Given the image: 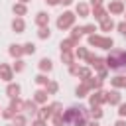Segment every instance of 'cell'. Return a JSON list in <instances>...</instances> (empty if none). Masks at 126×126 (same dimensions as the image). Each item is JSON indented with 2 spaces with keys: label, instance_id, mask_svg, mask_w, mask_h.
I'll return each mask as SVG.
<instances>
[{
  "label": "cell",
  "instance_id": "1",
  "mask_svg": "<svg viewBox=\"0 0 126 126\" xmlns=\"http://www.w3.org/2000/svg\"><path fill=\"white\" fill-rule=\"evenodd\" d=\"M87 114L89 110L85 106H69L61 116L65 126H87Z\"/></svg>",
  "mask_w": 126,
  "mask_h": 126
},
{
  "label": "cell",
  "instance_id": "2",
  "mask_svg": "<svg viewBox=\"0 0 126 126\" xmlns=\"http://www.w3.org/2000/svg\"><path fill=\"white\" fill-rule=\"evenodd\" d=\"M104 65L110 71H122V69H126V49H110V53L104 59Z\"/></svg>",
  "mask_w": 126,
  "mask_h": 126
},
{
  "label": "cell",
  "instance_id": "3",
  "mask_svg": "<svg viewBox=\"0 0 126 126\" xmlns=\"http://www.w3.org/2000/svg\"><path fill=\"white\" fill-rule=\"evenodd\" d=\"M89 45L91 47H98V49H112L114 47V39L112 37H106V35H98V33H93L89 35Z\"/></svg>",
  "mask_w": 126,
  "mask_h": 126
},
{
  "label": "cell",
  "instance_id": "4",
  "mask_svg": "<svg viewBox=\"0 0 126 126\" xmlns=\"http://www.w3.org/2000/svg\"><path fill=\"white\" fill-rule=\"evenodd\" d=\"M75 20H77L75 12H69V10H67V12H63V14L57 18V22H55V24H57V28H59V30H69V28H73V26H75Z\"/></svg>",
  "mask_w": 126,
  "mask_h": 126
},
{
  "label": "cell",
  "instance_id": "5",
  "mask_svg": "<svg viewBox=\"0 0 126 126\" xmlns=\"http://www.w3.org/2000/svg\"><path fill=\"white\" fill-rule=\"evenodd\" d=\"M106 102V98H104V91H93V93H89V104L91 106H102Z\"/></svg>",
  "mask_w": 126,
  "mask_h": 126
},
{
  "label": "cell",
  "instance_id": "6",
  "mask_svg": "<svg viewBox=\"0 0 126 126\" xmlns=\"http://www.w3.org/2000/svg\"><path fill=\"white\" fill-rule=\"evenodd\" d=\"M104 98H106V102H108L110 106H118V104L122 102V94L118 93V89L106 91V93H104Z\"/></svg>",
  "mask_w": 126,
  "mask_h": 126
},
{
  "label": "cell",
  "instance_id": "7",
  "mask_svg": "<svg viewBox=\"0 0 126 126\" xmlns=\"http://www.w3.org/2000/svg\"><path fill=\"white\" fill-rule=\"evenodd\" d=\"M85 61L89 63V67H93V69H96V71H102V69H106V65H104V59H102V57H96V55H93V53H89V57H87Z\"/></svg>",
  "mask_w": 126,
  "mask_h": 126
},
{
  "label": "cell",
  "instance_id": "8",
  "mask_svg": "<svg viewBox=\"0 0 126 126\" xmlns=\"http://www.w3.org/2000/svg\"><path fill=\"white\" fill-rule=\"evenodd\" d=\"M124 2H120V0H112L108 6H106V12L108 14H112V16H118V14H124Z\"/></svg>",
  "mask_w": 126,
  "mask_h": 126
},
{
  "label": "cell",
  "instance_id": "9",
  "mask_svg": "<svg viewBox=\"0 0 126 126\" xmlns=\"http://www.w3.org/2000/svg\"><path fill=\"white\" fill-rule=\"evenodd\" d=\"M0 79L6 81V83H12V79H14L12 65H8V63H0Z\"/></svg>",
  "mask_w": 126,
  "mask_h": 126
},
{
  "label": "cell",
  "instance_id": "10",
  "mask_svg": "<svg viewBox=\"0 0 126 126\" xmlns=\"http://www.w3.org/2000/svg\"><path fill=\"white\" fill-rule=\"evenodd\" d=\"M75 14H77L79 18H89V16H91L89 4H87V2H79V4L75 6Z\"/></svg>",
  "mask_w": 126,
  "mask_h": 126
},
{
  "label": "cell",
  "instance_id": "11",
  "mask_svg": "<svg viewBox=\"0 0 126 126\" xmlns=\"http://www.w3.org/2000/svg\"><path fill=\"white\" fill-rule=\"evenodd\" d=\"M51 116H53L51 104H43L41 108H37V118H39V120H45V122H47V118H51Z\"/></svg>",
  "mask_w": 126,
  "mask_h": 126
},
{
  "label": "cell",
  "instance_id": "12",
  "mask_svg": "<svg viewBox=\"0 0 126 126\" xmlns=\"http://www.w3.org/2000/svg\"><path fill=\"white\" fill-rule=\"evenodd\" d=\"M20 93H22V87H20L18 83H8V87H6V94H8V98H16V96H20Z\"/></svg>",
  "mask_w": 126,
  "mask_h": 126
},
{
  "label": "cell",
  "instance_id": "13",
  "mask_svg": "<svg viewBox=\"0 0 126 126\" xmlns=\"http://www.w3.org/2000/svg\"><path fill=\"white\" fill-rule=\"evenodd\" d=\"M47 98H49V94L45 89H37L33 93V102H37V104H47Z\"/></svg>",
  "mask_w": 126,
  "mask_h": 126
},
{
  "label": "cell",
  "instance_id": "14",
  "mask_svg": "<svg viewBox=\"0 0 126 126\" xmlns=\"http://www.w3.org/2000/svg\"><path fill=\"white\" fill-rule=\"evenodd\" d=\"M77 45H79V41H77V39H73V37H67V39H63V41L59 43L61 51H73Z\"/></svg>",
  "mask_w": 126,
  "mask_h": 126
},
{
  "label": "cell",
  "instance_id": "15",
  "mask_svg": "<svg viewBox=\"0 0 126 126\" xmlns=\"http://www.w3.org/2000/svg\"><path fill=\"white\" fill-rule=\"evenodd\" d=\"M37 67H39V71H41V73H45V75H47V73L53 69V61H51L49 57H41V59H39V63H37Z\"/></svg>",
  "mask_w": 126,
  "mask_h": 126
},
{
  "label": "cell",
  "instance_id": "16",
  "mask_svg": "<svg viewBox=\"0 0 126 126\" xmlns=\"http://www.w3.org/2000/svg\"><path fill=\"white\" fill-rule=\"evenodd\" d=\"M85 85H87V89L93 93V91H98L100 87H102V81L98 79V77H91V79H87V81H83Z\"/></svg>",
  "mask_w": 126,
  "mask_h": 126
},
{
  "label": "cell",
  "instance_id": "17",
  "mask_svg": "<svg viewBox=\"0 0 126 126\" xmlns=\"http://www.w3.org/2000/svg\"><path fill=\"white\" fill-rule=\"evenodd\" d=\"M8 53H10V57H14V59H22V55H24V47L18 45V43H12V45L8 47Z\"/></svg>",
  "mask_w": 126,
  "mask_h": 126
},
{
  "label": "cell",
  "instance_id": "18",
  "mask_svg": "<svg viewBox=\"0 0 126 126\" xmlns=\"http://www.w3.org/2000/svg\"><path fill=\"white\" fill-rule=\"evenodd\" d=\"M12 30H14L16 33H24V32H26V22H24V18H14V20H12Z\"/></svg>",
  "mask_w": 126,
  "mask_h": 126
},
{
  "label": "cell",
  "instance_id": "19",
  "mask_svg": "<svg viewBox=\"0 0 126 126\" xmlns=\"http://www.w3.org/2000/svg\"><path fill=\"white\" fill-rule=\"evenodd\" d=\"M10 108L14 110V114H20V112L24 110V100H22L20 96H16V98H10Z\"/></svg>",
  "mask_w": 126,
  "mask_h": 126
},
{
  "label": "cell",
  "instance_id": "20",
  "mask_svg": "<svg viewBox=\"0 0 126 126\" xmlns=\"http://www.w3.org/2000/svg\"><path fill=\"white\" fill-rule=\"evenodd\" d=\"M12 12L16 14V18H24V16L28 14V6H26V4H22V2H18V4H14V6H12Z\"/></svg>",
  "mask_w": 126,
  "mask_h": 126
},
{
  "label": "cell",
  "instance_id": "21",
  "mask_svg": "<svg viewBox=\"0 0 126 126\" xmlns=\"http://www.w3.org/2000/svg\"><path fill=\"white\" fill-rule=\"evenodd\" d=\"M35 24H37L39 28L49 26V16H47V12H37V14H35Z\"/></svg>",
  "mask_w": 126,
  "mask_h": 126
},
{
  "label": "cell",
  "instance_id": "22",
  "mask_svg": "<svg viewBox=\"0 0 126 126\" xmlns=\"http://www.w3.org/2000/svg\"><path fill=\"white\" fill-rule=\"evenodd\" d=\"M102 114H104V112H102V108H100V106H91L87 116H89V118H93L94 122H98V120L102 118Z\"/></svg>",
  "mask_w": 126,
  "mask_h": 126
},
{
  "label": "cell",
  "instance_id": "23",
  "mask_svg": "<svg viewBox=\"0 0 126 126\" xmlns=\"http://www.w3.org/2000/svg\"><path fill=\"white\" fill-rule=\"evenodd\" d=\"M110 85H112L114 89H126V75L112 77V79H110Z\"/></svg>",
  "mask_w": 126,
  "mask_h": 126
},
{
  "label": "cell",
  "instance_id": "24",
  "mask_svg": "<svg viewBox=\"0 0 126 126\" xmlns=\"http://www.w3.org/2000/svg\"><path fill=\"white\" fill-rule=\"evenodd\" d=\"M116 28V24H114V20L110 18V16H106L102 22H100V30L102 32H110V30H114Z\"/></svg>",
  "mask_w": 126,
  "mask_h": 126
},
{
  "label": "cell",
  "instance_id": "25",
  "mask_svg": "<svg viewBox=\"0 0 126 126\" xmlns=\"http://www.w3.org/2000/svg\"><path fill=\"white\" fill-rule=\"evenodd\" d=\"M106 14H108V12H106V8H102V6H100V8H93V18L98 20V22H102V20L106 18Z\"/></svg>",
  "mask_w": 126,
  "mask_h": 126
},
{
  "label": "cell",
  "instance_id": "26",
  "mask_svg": "<svg viewBox=\"0 0 126 126\" xmlns=\"http://www.w3.org/2000/svg\"><path fill=\"white\" fill-rule=\"evenodd\" d=\"M61 61L65 65H73L75 63V53L73 51H61Z\"/></svg>",
  "mask_w": 126,
  "mask_h": 126
},
{
  "label": "cell",
  "instance_id": "27",
  "mask_svg": "<svg viewBox=\"0 0 126 126\" xmlns=\"http://www.w3.org/2000/svg\"><path fill=\"white\" fill-rule=\"evenodd\" d=\"M89 93H91V91L87 89L85 83H81V85L75 89V96H77V98H85V96H89Z\"/></svg>",
  "mask_w": 126,
  "mask_h": 126
},
{
  "label": "cell",
  "instance_id": "28",
  "mask_svg": "<svg viewBox=\"0 0 126 126\" xmlns=\"http://www.w3.org/2000/svg\"><path fill=\"white\" fill-rule=\"evenodd\" d=\"M24 110L26 112H32V114H37V102H33V98L24 100Z\"/></svg>",
  "mask_w": 126,
  "mask_h": 126
},
{
  "label": "cell",
  "instance_id": "29",
  "mask_svg": "<svg viewBox=\"0 0 126 126\" xmlns=\"http://www.w3.org/2000/svg\"><path fill=\"white\" fill-rule=\"evenodd\" d=\"M73 53H75L77 59H87V57H89V49H87V47H81V45H77Z\"/></svg>",
  "mask_w": 126,
  "mask_h": 126
},
{
  "label": "cell",
  "instance_id": "30",
  "mask_svg": "<svg viewBox=\"0 0 126 126\" xmlns=\"http://www.w3.org/2000/svg\"><path fill=\"white\" fill-rule=\"evenodd\" d=\"M77 77H79L81 81H87V79H91V77H93V73H91V67H81V69H79V73H77Z\"/></svg>",
  "mask_w": 126,
  "mask_h": 126
},
{
  "label": "cell",
  "instance_id": "31",
  "mask_svg": "<svg viewBox=\"0 0 126 126\" xmlns=\"http://www.w3.org/2000/svg\"><path fill=\"white\" fill-rule=\"evenodd\" d=\"M37 37H39V39H49V37H51V30H49V26L39 28V30H37Z\"/></svg>",
  "mask_w": 126,
  "mask_h": 126
},
{
  "label": "cell",
  "instance_id": "32",
  "mask_svg": "<svg viewBox=\"0 0 126 126\" xmlns=\"http://www.w3.org/2000/svg\"><path fill=\"white\" fill-rule=\"evenodd\" d=\"M81 35H83V26H73V28H71V37L79 41Z\"/></svg>",
  "mask_w": 126,
  "mask_h": 126
},
{
  "label": "cell",
  "instance_id": "33",
  "mask_svg": "<svg viewBox=\"0 0 126 126\" xmlns=\"http://www.w3.org/2000/svg\"><path fill=\"white\" fill-rule=\"evenodd\" d=\"M33 81H35V85H39V87H45V85H47L51 79H47V75H45V73H39V75H37Z\"/></svg>",
  "mask_w": 126,
  "mask_h": 126
},
{
  "label": "cell",
  "instance_id": "34",
  "mask_svg": "<svg viewBox=\"0 0 126 126\" xmlns=\"http://www.w3.org/2000/svg\"><path fill=\"white\" fill-rule=\"evenodd\" d=\"M45 91H47V94H57V91H59V85H57L55 81H49V83L45 85Z\"/></svg>",
  "mask_w": 126,
  "mask_h": 126
},
{
  "label": "cell",
  "instance_id": "35",
  "mask_svg": "<svg viewBox=\"0 0 126 126\" xmlns=\"http://www.w3.org/2000/svg\"><path fill=\"white\" fill-rule=\"evenodd\" d=\"M22 47H24V55H33L35 53V43H32V41L24 43Z\"/></svg>",
  "mask_w": 126,
  "mask_h": 126
},
{
  "label": "cell",
  "instance_id": "36",
  "mask_svg": "<svg viewBox=\"0 0 126 126\" xmlns=\"http://www.w3.org/2000/svg\"><path fill=\"white\" fill-rule=\"evenodd\" d=\"M24 69H26V63H24L22 59H16L14 65H12V71H14V73H22Z\"/></svg>",
  "mask_w": 126,
  "mask_h": 126
},
{
  "label": "cell",
  "instance_id": "37",
  "mask_svg": "<svg viewBox=\"0 0 126 126\" xmlns=\"http://www.w3.org/2000/svg\"><path fill=\"white\" fill-rule=\"evenodd\" d=\"M12 120H14V126H26V122H28L24 114H16Z\"/></svg>",
  "mask_w": 126,
  "mask_h": 126
},
{
  "label": "cell",
  "instance_id": "38",
  "mask_svg": "<svg viewBox=\"0 0 126 126\" xmlns=\"http://www.w3.org/2000/svg\"><path fill=\"white\" fill-rule=\"evenodd\" d=\"M96 32V26L94 24H87V26H83V33H87V35H93Z\"/></svg>",
  "mask_w": 126,
  "mask_h": 126
},
{
  "label": "cell",
  "instance_id": "39",
  "mask_svg": "<svg viewBox=\"0 0 126 126\" xmlns=\"http://www.w3.org/2000/svg\"><path fill=\"white\" fill-rule=\"evenodd\" d=\"M63 114V112H61ZM61 114H53L51 116V120H53V126H65V122H63V116Z\"/></svg>",
  "mask_w": 126,
  "mask_h": 126
},
{
  "label": "cell",
  "instance_id": "40",
  "mask_svg": "<svg viewBox=\"0 0 126 126\" xmlns=\"http://www.w3.org/2000/svg\"><path fill=\"white\" fill-rule=\"evenodd\" d=\"M0 114H2V118H6V120H10V118H14V116H16V114H14V110H12L10 106H8V108H4Z\"/></svg>",
  "mask_w": 126,
  "mask_h": 126
},
{
  "label": "cell",
  "instance_id": "41",
  "mask_svg": "<svg viewBox=\"0 0 126 126\" xmlns=\"http://www.w3.org/2000/svg\"><path fill=\"white\" fill-rule=\"evenodd\" d=\"M116 30H118L122 35H126V22H124V20H122V22H118V24H116Z\"/></svg>",
  "mask_w": 126,
  "mask_h": 126
},
{
  "label": "cell",
  "instance_id": "42",
  "mask_svg": "<svg viewBox=\"0 0 126 126\" xmlns=\"http://www.w3.org/2000/svg\"><path fill=\"white\" fill-rule=\"evenodd\" d=\"M118 116H120V118L126 116V102H120V104H118Z\"/></svg>",
  "mask_w": 126,
  "mask_h": 126
},
{
  "label": "cell",
  "instance_id": "43",
  "mask_svg": "<svg viewBox=\"0 0 126 126\" xmlns=\"http://www.w3.org/2000/svg\"><path fill=\"white\" fill-rule=\"evenodd\" d=\"M79 69H81V65H79V63L69 65V73H71V75H77V73H79Z\"/></svg>",
  "mask_w": 126,
  "mask_h": 126
},
{
  "label": "cell",
  "instance_id": "44",
  "mask_svg": "<svg viewBox=\"0 0 126 126\" xmlns=\"http://www.w3.org/2000/svg\"><path fill=\"white\" fill-rule=\"evenodd\" d=\"M51 108H53V114H61V112H63V110H61V108H63V106H61V102H53V104H51Z\"/></svg>",
  "mask_w": 126,
  "mask_h": 126
},
{
  "label": "cell",
  "instance_id": "45",
  "mask_svg": "<svg viewBox=\"0 0 126 126\" xmlns=\"http://www.w3.org/2000/svg\"><path fill=\"white\" fill-rule=\"evenodd\" d=\"M32 126H47V122H45V120H39V118H35V120L32 122Z\"/></svg>",
  "mask_w": 126,
  "mask_h": 126
},
{
  "label": "cell",
  "instance_id": "46",
  "mask_svg": "<svg viewBox=\"0 0 126 126\" xmlns=\"http://www.w3.org/2000/svg\"><path fill=\"white\" fill-rule=\"evenodd\" d=\"M102 2H104V0H91V6H93V8H100Z\"/></svg>",
  "mask_w": 126,
  "mask_h": 126
},
{
  "label": "cell",
  "instance_id": "47",
  "mask_svg": "<svg viewBox=\"0 0 126 126\" xmlns=\"http://www.w3.org/2000/svg\"><path fill=\"white\" fill-rule=\"evenodd\" d=\"M114 126H126V120H124V118H118V120L114 122Z\"/></svg>",
  "mask_w": 126,
  "mask_h": 126
},
{
  "label": "cell",
  "instance_id": "48",
  "mask_svg": "<svg viewBox=\"0 0 126 126\" xmlns=\"http://www.w3.org/2000/svg\"><path fill=\"white\" fill-rule=\"evenodd\" d=\"M59 4L61 6H69V4H73V0H59Z\"/></svg>",
  "mask_w": 126,
  "mask_h": 126
},
{
  "label": "cell",
  "instance_id": "49",
  "mask_svg": "<svg viewBox=\"0 0 126 126\" xmlns=\"http://www.w3.org/2000/svg\"><path fill=\"white\" fill-rule=\"evenodd\" d=\"M45 2H47L49 6H57V4H59V0H45Z\"/></svg>",
  "mask_w": 126,
  "mask_h": 126
},
{
  "label": "cell",
  "instance_id": "50",
  "mask_svg": "<svg viewBox=\"0 0 126 126\" xmlns=\"http://www.w3.org/2000/svg\"><path fill=\"white\" fill-rule=\"evenodd\" d=\"M87 126H98V122H94V120H93V122H87Z\"/></svg>",
  "mask_w": 126,
  "mask_h": 126
},
{
  "label": "cell",
  "instance_id": "51",
  "mask_svg": "<svg viewBox=\"0 0 126 126\" xmlns=\"http://www.w3.org/2000/svg\"><path fill=\"white\" fill-rule=\"evenodd\" d=\"M20 2H22V4H28V2H30V0H20Z\"/></svg>",
  "mask_w": 126,
  "mask_h": 126
},
{
  "label": "cell",
  "instance_id": "52",
  "mask_svg": "<svg viewBox=\"0 0 126 126\" xmlns=\"http://www.w3.org/2000/svg\"><path fill=\"white\" fill-rule=\"evenodd\" d=\"M124 22H126V10H124Z\"/></svg>",
  "mask_w": 126,
  "mask_h": 126
},
{
  "label": "cell",
  "instance_id": "53",
  "mask_svg": "<svg viewBox=\"0 0 126 126\" xmlns=\"http://www.w3.org/2000/svg\"><path fill=\"white\" fill-rule=\"evenodd\" d=\"M8 126H14V124H8Z\"/></svg>",
  "mask_w": 126,
  "mask_h": 126
},
{
  "label": "cell",
  "instance_id": "54",
  "mask_svg": "<svg viewBox=\"0 0 126 126\" xmlns=\"http://www.w3.org/2000/svg\"><path fill=\"white\" fill-rule=\"evenodd\" d=\"M120 2H124V0H120Z\"/></svg>",
  "mask_w": 126,
  "mask_h": 126
},
{
  "label": "cell",
  "instance_id": "55",
  "mask_svg": "<svg viewBox=\"0 0 126 126\" xmlns=\"http://www.w3.org/2000/svg\"><path fill=\"white\" fill-rule=\"evenodd\" d=\"M0 112H2V108H0Z\"/></svg>",
  "mask_w": 126,
  "mask_h": 126
},
{
  "label": "cell",
  "instance_id": "56",
  "mask_svg": "<svg viewBox=\"0 0 126 126\" xmlns=\"http://www.w3.org/2000/svg\"><path fill=\"white\" fill-rule=\"evenodd\" d=\"M124 37H126V35H124Z\"/></svg>",
  "mask_w": 126,
  "mask_h": 126
}]
</instances>
